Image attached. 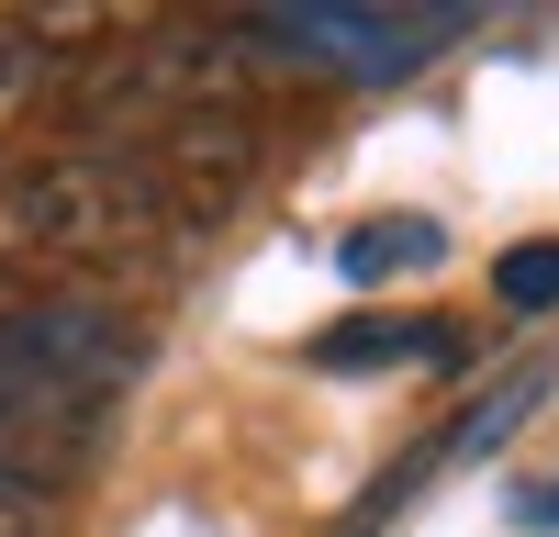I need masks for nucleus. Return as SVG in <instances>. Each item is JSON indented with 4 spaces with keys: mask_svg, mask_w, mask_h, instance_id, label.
I'll use <instances>...</instances> for the list:
<instances>
[{
    "mask_svg": "<svg viewBox=\"0 0 559 537\" xmlns=\"http://www.w3.org/2000/svg\"><path fill=\"white\" fill-rule=\"evenodd\" d=\"M437 258H448V236H437L426 213H403V224H358V236L336 247V268H347L358 291H381L392 268H437Z\"/></svg>",
    "mask_w": 559,
    "mask_h": 537,
    "instance_id": "obj_3",
    "label": "nucleus"
},
{
    "mask_svg": "<svg viewBox=\"0 0 559 537\" xmlns=\"http://www.w3.org/2000/svg\"><path fill=\"white\" fill-rule=\"evenodd\" d=\"M414 358H459L437 313H347L313 336V370H414Z\"/></svg>",
    "mask_w": 559,
    "mask_h": 537,
    "instance_id": "obj_2",
    "label": "nucleus"
},
{
    "mask_svg": "<svg viewBox=\"0 0 559 537\" xmlns=\"http://www.w3.org/2000/svg\"><path fill=\"white\" fill-rule=\"evenodd\" d=\"M492 291L515 302V313H548V302H559V236H526V247H503V258H492Z\"/></svg>",
    "mask_w": 559,
    "mask_h": 537,
    "instance_id": "obj_4",
    "label": "nucleus"
},
{
    "mask_svg": "<svg viewBox=\"0 0 559 537\" xmlns=\"http://www.w3.org/2000/svg\"><path fill=\"white\" fill-rule=\"evenodd\" d=\"M459 23H471V12H437V0H269V12H247L258 45H280V57H324L347 79L426 68Z\"/></svg>",
    "mask_w": 559,
    "mask_h": 537,
    "instance_id": "obj_1",
    "label": "nucleus"
},
{
    "mask_svg": "<svg viewBox=\"0 0 559 537\" xmlns=\"http://www.w3.org/2000/svg\"><path fill=\"white\" fill-rule=\"evenodd\" d=\"M0 537H23V526H12V515H0Z\"/></svg>",
    "mask_w": 559,
    "mask_h": 537,
    "instance_id": "obj_6",
    "label": "nucleus"
},
{
    "mask_svg": "<svg viewBox=\"0 0 559 537\" xmlns=\"http://www.w3.org/2000/svg\"><path fill=\"white\" fill-rule=\"evenodd\" d=\"M526 526H559V492H526Z\"/></svg>",
    "mask_w": 559,
    "mask_h": 537,
    "instance_id": "obj_5",
    "label": "nucleus"
}]
</instances>
